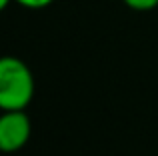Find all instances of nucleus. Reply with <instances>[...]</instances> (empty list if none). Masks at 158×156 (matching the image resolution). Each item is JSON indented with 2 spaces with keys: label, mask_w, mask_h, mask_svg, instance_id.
Wrapping results in <instances>:
<instances>
[{
  "label": "nucleus",
  "mask_w": 158,
  "mask_h": 156,
  "mask_svg": "<svg viewBox=\"0 0 158 156\" xmlns=\"http://www.w3.org/2000/svg\"><path fill=\"white\" fill-rule=\"evenodd\" d=\"M30 118L24 110H4L0 118V148L4 152L20 150L30 138Z\"/></svg>",
  "instance_id": "nucleus-2"
},
{
  "label": "nucleus",
  "mask_w": 158,
  "mask_h": 156,
  "mask_svg": "<svg viewBox=\"0 0 158 156\" xmlns=\"http://www.w3.org/2000/svg\"><path fill=\"white\" fill-rule=\"evenodd\" d=\"M122 2L136 12H148L158 8V0H122Z\"/></svg>",
  "instance_id": "nucleus-3"
},
{
  "label": "nucleus",
  "mask_w": 158,
  "mask_h": 156,
  "mask_svg": "<svg viewBox=\"0 0 158 156\" xmlns=\"http://www.w3.org/2000/svg\"><path fill=\"white\" fill-rule=\"evenodd\" d=\"M34 96V76L30 68L14 56L0 60V108L26 110Z\"/></svg>",
  "instance_id": "nucleus-1"
},
{
  "label": "nucleus",
  "mask_w": 158,
  "mask_h": 156,
  "mask_svg": "<svg viewBox=\"0 0 158 156\" xmlns=\"http://www.w3.org/2000/svg\"><path fill=\"white\" fill-rule=\"evenodd\" d=\"M14 2L24 6V8H30V10H40V8L50 6L54 0H14Z\"/></svg>",
  "instance_id": "nucleus-4"
}]
</instances>
